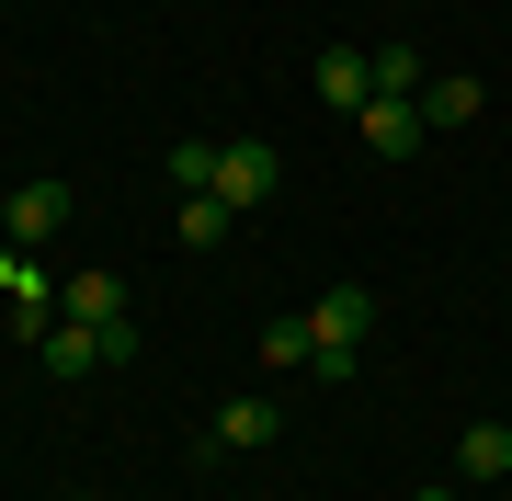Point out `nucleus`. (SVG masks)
Instances as JSON below:
<instances>
[{"instance_id": "obj_12", "label": "nucleus", "mask_w": 512, "mask_h": 501, "mask_svg": "<svg viewBox=\"0 0 512 501\" xmlns=\"http://www.w3.org/2000/svg\"><path fill=\"white\" fill-rule=\"evenodd\" d=\"M228 228H239V217H228V205H217V194H183V240H194V251H217V240H228Z\"/></svg>"}, {"instance_id": "obj_11", "label": "nucleus", "mask_w": 512, "mask_h": 501, "mask_svg": "<svg viewBox=\"0 0 512 501\" xmlns=\"http://www.w3.org/2000/svg\"><path fill=\"white\" fill-rule=\"evenodd\" d=\"M376 103H421V46H376Z\"/></svg>"}, {"instance_id": "obj_16", "label": "nucleus", "mask_w": 512, "mask_h": 501, "mask_svg": "<svg viewBox=\"0 0 512 501\" xmlns=\"http://www.w3.org/2000/svg\"><path fill=\"white\" fill-rule=\"evenodd\" d=\"M57 501H92V490H57Z\"/></svg>"}, {"instance_id": "obj_3", "label": "nucleus", "mask_w": 512, "mask_h": 501, "mask_svg": "<svg viewBox=\"0 0 512 501\" xmlns=\"http://www.w3.org/2000/svg\"><path fill=\"white\" fill-rule=\"evenodd\" d=\"M57 228H69V183H12V205H0V240L35 251V240H57Z\"/></svg>"}, {"instance_id": "obj_4", "label": "nucleus", "mask_w": 512, "mask_h": 501, "mask_svg": "<svg viewBox=\"0 0 512 501\" xmlns=\"http://www.w3.org/2000/svg\"><path fill=\"white\" fill-rule=\"evenodd\" d=\"M251 456V445H285V399H228L217 422H205V456Z\"/></svg>"}, {"instance_id": "obj_2", "label": "nucleus", "mask_w": 512, "mask_h": 501, "mask_svg": "<svg viewBox=\"0 0 512 501\" xmlns=\"http://www.w3.org/2000/svg\"><path fill=\"white\" fill-rule=\"evenodd\" d=\"M274 183H285V160L262 149V137H239V149H217V183L205 194H217L228 217H251V205H274Z\"/></svg>"}, {"instance_id": "obj_7", "label": "nucleus", "mask_w": 512, "mask_h": 501, "mask_svg": "<svg viewBox=\"0 0 512 501\" xmlns=\"http://www.w3.org/2000/svg\"><path fill=\"white\" fill-rule=\"evenodd\" d=\"M456 479H478V490L512 479V422H467L456 433Z\"/></svg>"}, {"instance_id": "obj_10", "label": "nucleus", "mask_w": 512, "mask_h": 501, "mask_svg": "<svg viewBox=\"0 0 512 501\" xmlns=\"http://www.w3.org/2000/svg\"><path fill=\"white\" fill-rule=\"evenodd\" d=\"M103 365V331H80V319H46V376L69 388V376H92Z\"/></svg>"}, {"instance_id": "obj_9", "label": "nucleus", "mask_w": 512, "mask_h": 501, "mask_svg": "<svg viewBox=\"0 0 512 501\" xmlns=\"http://www.w3.org/2000/svg\"><path fill=\"white\" fill-rule=\"evenodd\" d=\"M478 103H490V92H478L467 69H444V80H421V126H478Z\"/></svg>"}, {"instance_id": "obj_1", "label": "nucleus", "mask_w": 512, "mask_h": 501, "mask_svg": "<svg viewBox=\"0 0 512 501\" xmlns=\"http://www.w3.org/2000/svg\"><path fill=\"white\" fill-rule=\"evenodd\" d=\"M365 331H376V297H365V285H330V297L308 308V365L330 376V388L365 365Z\"/></svg>"}, {"instance_id": "obj_6", "label": "nucleus", "mask_w": 512, "mask_h": 501, "mask_svg": "<svg viewBox=\"0 0 512 501\" xmlns=\"http://www.w3.org/2000/svg\"><path fill=\"white\" fill-rule=\"evenodd\" d=\"M308 92H319V114H365V103H376V57H353V46H330Z\"/></svg>"}, {"instance_id": "obj_5", "label": "nucleus", "mask_w": 512, "mask_h": 501, "mask_svg": "<svg viewBox=\"0 0 512 501\" xmlns=\"http://www.w3.org/2000/svg\"><path fill=\"white\" fill-rule=\"evenodd\" d=\"M57 319H80V331H126V274H69V285H57Z\"/></svg>"}, {"instance_id": "obj_8", "label": "nucleus", "mask_w": 512, "mask_h": 501, "mask_svg": "<svg viewBox=\"0 0 512 501\" xmlns=\"http://www.w3.org/2000/svg\"><path fill=\"white\" fill-rule=\"evenodd\" d=\"M353 137H365L376 160H399V149H421V103H365V114H353Z\"/></svg>"}, {"instance_id": "obj_13", "label": "nucleus", "mask_w": 512, "mask_h": 501, "mask_svg": "<svg viewBox=\"0 0 512 501\" xmlns=\"http://www.w3.org/2000/svg\"><path fill=\"white\" fill-rule=\"evenodd\" d=\"M262 365H308V308H296V319H262Z\"/></svg>"}, {"instance_id": "obj_14", "label": "nucleus", "mask_w": 512, "mask_h": 501, "mask_svg": "<svg viewBox=\"0 0 512 501\" xmlns=\"http://www.w3.org/2000/svg\"><path fill=\"white\" fill-rule=\"evenodd\" d=\"M160 171H171V183H183V194H205V183H217V149H205V137H183V149H171Z\"/></svg>"}, {"instance_id": "obj_15", "label": "nucleus", "mask_w": 512, "mask_h": 501, "mask_svg": "<svg viewBox=\"0 0 512 501\" xmlns=\"http://www.w3.org/2000/svg\"><path fill=\"white\" fill-rule=\"evenodd\" d=\"M410 501H467V490H456V479H421V490H410Z\"/></svg>"}]
</instances>
